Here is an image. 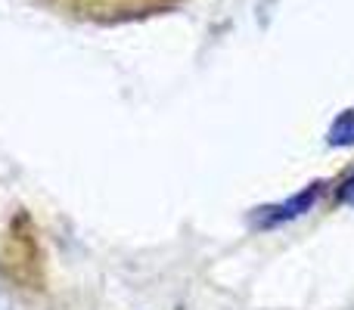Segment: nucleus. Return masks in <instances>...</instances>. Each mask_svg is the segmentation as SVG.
<instances>
[{
    "label": "nucleus",
    "instance_id": "1",
    "mask_svg": "<svg viewBox=\"0 0 354 310\" xmlns=\"http://www.w3.org/2000/svg\"><path fill=\"white\" fill-rule=\"evenodd\" d=\"M177 0H59V6L78 12V16H100V19H115V16H137V12L156 10V6H171Z\"/></svg>",
    "mask_w": 354,
    "mask_h": 310
},
{
    "label": "nucleus",
    "instance_id": "2",
    "mask_svg": "<svg viewBox=\"0 0 354 310\" xmlns=\"http://www.w3.org/2000/svg\"><path fill=\"white\" fill-rule=\"evenodd\" d=\"M320 193H324V183H311L305 193L292 195L289 202H280V205L261 208V211L255 214V220H252V224H255V226H280V224H286V220H292V217H299V214H305L308 208H311L314 202L320 199Z\"/></svg>",
    "mask_w": 354,
    "mask_h": 310
},
{
    "label": "nucleus",
    "instance_id": "3",
    "mask_svg": "<svg viewBox=\"0 0 354 310\" xmlns=\"http://www.w3.org/2000/svg\"><path fill=\"white\" fill-rule=\"evenodd\" d=\"M330 143L333 146H354V112H345L330 128Z\"/></svg>",
    "mask_w": 354,
    "mask_h": 310
},
{
    "label": "nucleus",
    "instance_id": "4",
    "mask_svg": "<svg viewBox=\"0 0 354 310\" xmlns=\"http://www.w3.org/2000/svg\"><path fill=\"white\" fill-rule=\"evenodd\" d=\"M339 202H342V205H354V177H348V180L342 183V189H339Z\"/></svg>",
    "mask_w": 354,
    "mask_h": 310
},
{
    "label": "nucleus",
    "instance_id": "5",
    "mask_svg": "<svg viewBox=\"0 0 354 310\" xmlns=\"http://www.w3.org/2000/svg\"><path fill=\"white\" fill-rule=\"evenodd\" d=\"M0 310H3V301H0Z\"/></svg>",
    "mask_w": 354,
    "mask_h": 310
}]
</instances>
